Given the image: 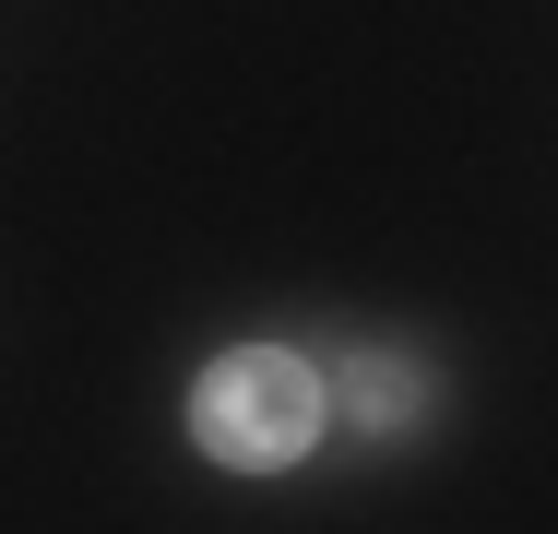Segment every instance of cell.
<instances>
[{"instance_id":"1","label":"cell","mask_w":558,"mask_h":534,"mask_svg":"<svg viewBox=\"0 0 558 534\" xmlns=\"http://www.w3.org/2000/svg\"><path fill=\"white\" fill-rule=\"evenodd\" d=\"M191 427H203V451H226V463H298L310 427H322V368L286 356V344H238V356L203 368Z\"/></svg>"},{"instance_id":"2","label":"cell","mask_w":558,"mask_h":534,"mask_svg":"<svg viewBox=\"0 0 558 534\" xmlns=\"http://www.w3.org/2000/svg\"><path fill=\"white\" fill-rule=\"evenodd\" d=\"M416 392H428V380H416L404 356H380V344H368V356H344V404H356V427H380V439H392V427H416Z\"/></svg>"}]
</instances>
